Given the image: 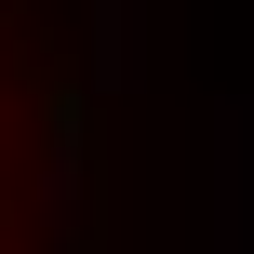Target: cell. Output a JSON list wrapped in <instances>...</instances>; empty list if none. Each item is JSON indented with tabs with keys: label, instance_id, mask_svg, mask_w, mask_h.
Returning a JSON list of instances; mask_svg holds the SVG:
<instances>
[{
	"label": "cell",
	"instance_id": "cell-2",
	"mask_svg": "<svg viewBox=\"0 0 254 254\" xmlns=\"http://www.w3.org/2000/svg\"><path fill=\"white\" fill-rule=\"evenodd\" d=\"M40 214H54V241L80 254V107H54V147H40Z\"/></svg>",
	"mask_w": 254,
	"mask_h": 254
},
{
	"label": "cell",
	"instance_id": "cell-1",
	"mask_svg": "<svg viewBox=\"0 0 254 254\" xmlns=\"http://www.w3.org/2000/svg\"><path fill=\"white\" fill-rule=\"evenodd\" d=\"M80 27H94V94H134V80H147V27H134V0H80Z\"/></svg>",
	"mask_w": 254,
	"mask_h": 254
}]
</instances>
